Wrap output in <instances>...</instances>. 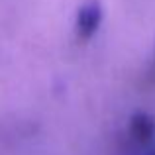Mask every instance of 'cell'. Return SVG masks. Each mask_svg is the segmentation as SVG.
Segmentation results:
<instances>
[{
	"label": "cell",
	"instance_id": "cell-4",
	"mask_svg": "<svg viewBox=\"0 0 155 155\" xmlns=\"http://www.w3.org/2000/svg\"><path fill=\"white\" fill-rule=\"evenodd\" d=\"M151 155H155V151H153V153H151Z\"/></svg>",
	"mask_w": 155,
	"mask_h": 155
},
{
	"label": "cell",
	"instance_id": "cell-3",
	"mask_svg": "<svg viewBox=\"0 0 155 155\" xmlns=\"http://www.w3.org/2000/svg\"><path fill=\"white\" fill-rule=\"evenodd\" d=\"M145 87H155V55H153V61L149 65L147 73H145Z\"/></svg>",
	"mask_w": 155,
	"mask_h": 155
},
{
	"label": "cell",
	"instance_id": "cell-1",
	"mask_svg": "<svg viewBox=\"0 0 155 155\" xmlns=\"http://www.w3.org/2000/svg\"><path fill=\"white\" fill-rule=\"evenodd\" d=\"M102 4L98 0H88L77 12V20H75V30L79 39H91L92 35L98 31L100 24H102Z\"/></svg>",
	"mask_w": 155,
	"mask_h": 155
},
{
	"label": "cell",
	"instance_id": "cell-2",
	"mask_svg": "<svg viewBox=\"0 0 155 155\" xmlns=\"http://www.w3.org/2000/svg\"><path fill=\"white\" fill-rule=\"evenodd\" d=\"M128 134L132 141H136L140 147H149L155 141V118L147 112L132 114L128 124Z\"/></svg>",
	"mask_w": 155,
	"mask_h": 155
}]
</instances>
